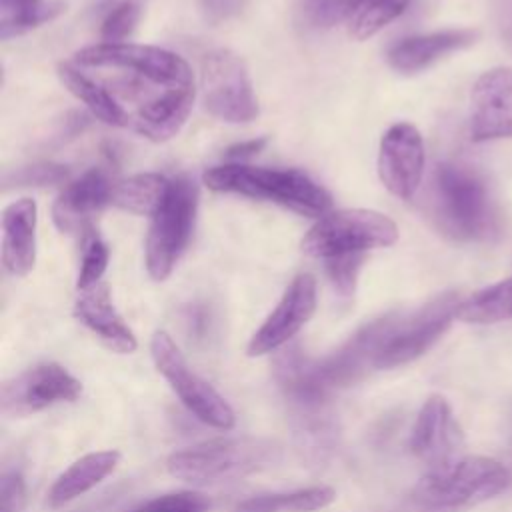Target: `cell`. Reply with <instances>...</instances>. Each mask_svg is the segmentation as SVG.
I'll return each mask as SVG.
<instances>
[{"label": "cell", "instance_id": "obj_23", "mask_svg": "<svg viewBox=\"0 0 512 512\" xmlns=\"http://www.w3.org/2000/svg\"><path fill=\"white\" fill-rule=\"evenodd\" d=\"M294 442L308 466L324 464L338 444V424L326 406L294 408Z\"/></svg>", "mask_w": 512, "mask_h": 512}, {"label": "cell", "instance_id": "obj_2", "mask_svg": "<svg viewBox=\"0 0 512 512\" xmlns=\"http://www.w3.org/2000/svg\"><path fill=\"white\" fill-rule=\"evenodd\" d=\"M204 184L214 192L274 202L310 218H322L332 208L330 194L296 168H266L228 162L208 168L204 172Z\"/></svg>", "mask_w": 512, "mask_h": 512}, {"label": "cell", "instance_id": "obj_5", "mask_svg": "<svg viewBox=\"0 0 512 512\" xmlns=\"http://www.w3.org/2000/svg\"><path fill=\"white\" fill-rule=\"evenodd\" d=\"M396 240L398 226L386 214L368 208H342L318 218L302 238V250L308 256L330 260L386 248Z\"/></svg>", "mask_w": 512, "mask_h": 512}, {"label": "cell", "instance_id": "obj_29", "mask_svg": "<svg viewBox=\"0 0 512 512\" xmlns=\"http://www.w3.org/2000/svg\"><path fill=\"white\" fill-rule=\"evenodd\" d=\"M410 0H368L352 18H350V36L356 40H366L396 20Z\"/></svg>", "mask_w": 512, "mask_h": 512}, {"label": "cell", "instance_id": "obj_9", "mask_svg": "<svg viewBox=\"0 0 512 512\" xmlns=\"http://www.w3.org/2000/svg\"><path fill=\"white\" fill-rule=\"evenodd\" d=\"M74 60L86 68L128 70L164 90L194 86L190 64L182 56L158 46L102 42L78 50Z\"/></svg>", "mask_w": 512, "mask_h": 512}, {"label": "cell", "instance_id": "obj_17", "mask_svg": "<svg viewBox=\"0 0 512 512\" xmlns=\"http://www.w3.org/2000/svg\"><path fill=\"white\" fill-rule=\"evenodd\" d=\"M114 184L102 168H90L70 182L52 204V220L60 232L74 234L106 204H112Z\"/></svg>", "mask_w": 512, "mask_h": 512}, {"label": "cell", "instance_id": "obj_25", "mask_svg": "<svg viewBox=\"0 0 512 512\" xmlns=\"http://www.w3.org/2000/svg\"><path fill=\"white\" fill-rule=\"evenodd\" d=\"M168 190H170V180L160 174H154V172L134 174L114 184L112 204L126 212L152 218L164 204Z\"/></svg>", "mask_w": 512, "mask_h": 512}, {"label": "cell", "instance_id": "obj_27", "mask_svg": "<svg viewBox=\"0 0 512 512\" xmlns=\"http://www.w3.org/2000/svg\"><path fill=\"white\" fill-rule=\"evenodd\" d=\"M456 318L468 324H494L512 318V276L462 300Z\"/></svg>", "mask_w": 512, "mask_h": 512}, {"label": "cell", "instance_id": "obj_4", "mask_svg": "<svg viewBox=\"0 0 512 512\" xmlns=\"http://www.w3.org/2000/svg\"><path fill=\"white\" fill-rule=\"evenodd\" d=\"M510 474L494 458L458 456L428 468L412 490L416 512H466L506 490Z\"/></svg>", "mask_w": 512, "mask_h": 512}, {"label": "cell", "instance_id": "obj_18", "mask_svg": "<svg viewBox=\"0 0 512 512\" xmlns=\"http://www.w3.org/2000/svg\"><path fill=\"white\" fill-rule=\"evenodd\" d=\"M74 316L84 324L108 350L116 354H132L138 348V340L128 324L118 314L110 288L98 282L86 290L74 302Z\"/></svg>", "mask_w": 512, "mask_h": 512}, {"label": "cell", "instance_id": "obj_16", "mask_svg": "<svg viewBox=\"0 0 512 512\" xmlns=\"http://www.w3.org/2000/svg\"><path fill=\"white\" fill-rule=\"evenodd\" d=\"M408 444L410 452L428 468L458 458L462 430L454 420L452 408L444 396L432 394L424 400L414 420Z\"/></svg>", "mask_w": 512, "mask_h": 512}, {"label": "cell", "instance_id": "obj_13", "mask_svg": "<svg viewBox=\"0 0 512 512\" xmlns=\"http://www.w3.org/2000/svg\"><path fill=\"white\" fill-rule=\"evenodd\" d=\"M424 140L408 122L392 124L378 148V176L390 194L410 200L424 176Z\"/></svg>", "mask_w": 512, "mask_h": 512}, {"label": "cell", "instance_id": "obj_11", "mask_svg": "<svg viewBox=\"0 0 512 512\" xmlns=\"http://www.w3.org/2000/svg\"><path fill=\"white\" fill-rule=\"evenodd\" d=\"M398 314H386L356 330L340 348L332 354L316 360L314 374L326 392L346 388L362 380L368 368H376V358L386 344Z\"/></svg>", "mask_w": 512, "mask_h": 512}, {"label": "cell", "instance_id": "obj_24", "mask_svg": "<svg viewBox=\"0 0 512 512\" xmlns=\"http://www.w3.org/2000/svg\"><path fill=\"white\" fill-rule=\"evenodd\" d=\"M58 76H60V82L66 86V90L72 96H76L100 122L110 126H126L130 122L122 106L114 100V96L106 88H102L98 82L82 74L78 68L70 64H60Z\"/></svg>", "mask_w": 512, "mask_h": 512}, {"label": "cell", "instance_id": "obj_19", "mask_svg": "<svg viewBox=\"0 0 512 512\" xmlns=\"http://www.w3.org/2000/svg\"><path fill=\"white\" fill-rule=\"evenodd\" d=\"M476 40L478 30L474 28H450L430 34L408 36L388 50L386 60L390 68H394L396 72L414 74L426 70L428 66H432L434 62L442 60L452 52L472 46Z\"/></svg>", "mask_w": 512, "mask_h": 512}, {"label": "cell", "instance_id": "obj_21", "mask_svg": "<svg viewBox=\"0 0 512 512\" xmlns=\"http://www.w3.org/2000/svg\"><path fill=\"white\" fill-rule=\"evenodd\" d=\"M194 86L168 88L146 100L130 118L132 128L152 142H164L178 134L194 106Z\"/></svg>", "mask_w": 512, "mask_h": 512}, {"label": "cell", "instance_id": "obj_37", "mask_svg": "<svg viewBox=\"0 0 512 512\" xmlns=\"http://www.w3.org/2000/svg\"><path fill=\"white\" fill-rule=\"evenodd\" d=\"M246 0H196V6L206 22L220 24L238 16Z\"/></svg>", "mask_w": 512, "mask_h": 512}, {"label": "cell", "instance_id": "obj_3", "mask_svg": "<svg viewBox=\"0 0 512 512\" xmlns=\"http://www.w3.org/2000/svg\"><path fill=\"white\" fill-rule=\"evenodd\" d=\"M280 460L276 442L258 436H220L172 452L166 470L176 480L208 486L260 472Z\"/></svg>", "mask_w": 512, "mask_h": 512}, {"label": "cell", "instance_id": "obj_22", "mask_svg": "<svg viewBox=\"0 0 512 512\" xmlns=\"http://www.w3.org/2000/svg\"><path fill=\"white\" fill-rule=\"evenodd\" d=\"M120 462V452L116 450H100L90 452L74 460L50 486L48 490V506L60 508L86 492L98 486L104 478H108Z\"/></svg>", "mask_w": 512, "mask_h": 512}, {"label": "cell", "instance_id": "obj_39", "mask_svg": "<svg viewBox=\"0 0 512 512\" xmlns=\"http://www.w3.org/2000/svg\"><path fill=\"white\" fill-rule=\"evenodd\" d=\"M264 146H266V138L244 140V142H238V144L230 146V148L226 150V158H230L232 162H240V160H246V158L258 154Z\"/></svg>", "mask_w": 512, "mask_h": 512}, {"label": "cell", "instance_id": "obj_1", "mask_svg": "<svg viewBox=\"0 0 512 512\" xmlns=\"http://www.w3.org/2000/svg\"><path fill=\"white\" fill-rule=\"evenodd\" d=\"M430 214L438 230L454 240H488L498 232V216L476 170L440 162L430 182Z\"/></svg>", "mask_w": 512, "mask_h": 512}, {"label": "cell", "instance_id": "obj_38", "mask_svg": "<svg viewBox=\"0 0 512 512\" xmlns=\"http://www.w3.org/2000/svg\"><path fill=\"white\" fill-rule=\"evenodd\" d=\"M492 12L502 42L512 50V0H492Z\"/></svg>", "mask_w": 512, "mask_h": 512}, {"label": "cell", "instance_id": "obj_32", "mask_svg": "<svg viewBox=\"0 0 512 512\" xmlns=\"http://www.w3.org/2000/svg\"><path fill=\"white\" fill-rule=\"evenodd\" d=\"M208 510H210L208 496H204L202 492L180 490V492H168V494L150 498L140 506L132 508L130 512H208Z\"/></svg>", "mask_w": 512, "mask_h": 512}, {"label": "cell", "instance_id": "obj_26", "mask_svg": "<svg viewBox=\"0 0 512 512\" xmlns=\"http://www.w3.org/2000/svg\"><path fill=\"white\" fill-rule=\"evenodd\" d=\"M334 500V488L320 484L292 492L250 496L236 506V512H314L330 506Z\"/></svg>", "mask_w": 512, "mask_h": 512}, {"label": "cell", "instance_id": "obj_31", "mask_svg": "<svg viewBox=\"0 0 512 512\" xmlns=\"http://www.w3.org/2000/svg\"><path fill=\"white\" fill-rule=\"evenodd\" d=\"M142 14V0H124L120 2L116 8H112L108 12V16L104 18L102 26H100V36L104 42L110 44H118L122 40H126Z\"/></svg>", "mask_w": 512, "mask_h": 512}, {"label": "cell", "instance_id": "obj_30", "mask_svg": "<svg viewBox=\"0 0 512 512\" xmlns=\"http://www.w3.org/2000/svg\"><path fill=\"white\" fill-rule=\"evenodd\" d=\"M368 0H304L306 18L318 28H330L350 18Z\"/></svg>", "mask_w": 512, "mask_h": 512}, {"label": "cell", "instance_id": "obj_10", "mask_svg": "<svg viewBox=\"0 0 512 512\" xmlns=\"http://www.w3.org/2000/svg\"><path fill=\"white\" fill-rule=\"evenodd\" d=\"M460 302L456 292H442L418 310L398 314L396 324L376 358V368H398L426 354L450 328Z\"/></svg>", "mask_w": 512, "mask_h": 512}, {"label": "cell", "instance_id": "obj_7", "mask_svg": "<svg viewBox=\"0 0 512 512\" xmlns=\"http://www.w3.org/2000/svg\"><path fill=\"white\" fill-rule=\"evenodd\" d=\"M150 354L156 370L196 420L218 430L234 428L236 414L228 400L190 368L186 356L166 330L152 334Z\"/></svg>", "mask_w": 512, "mask_h": 512}, {"label": "cell", "instance_id": "obj_35", "mask_svg": "<svg viewBox=\"0 0 512 512\" xmlns=\"http://www.w3.org/2000/svg\"><path fill=\"white\" fill-rule=\"evenodd\" d=\"M362 262L364 254H344L326 260L328 278L340 298H350L354 294Z\"/></svg>", "mask_w": 512, "mask_h": 512}, {"label": "cell", "instance_id": "obj_15", "mask_svg": "<svg viewBox=\"0 0 512 512\" xmlns=\"http://www.w3.org/2000/svg\"><path fill=\"white\" fill-rule=\"evenodd\" d=\"M470 136L474 142L512 138V68H492L474 82Z\"/></svg>", "mask_w": 512, "mask_h": 512}, {"label": "cell", "instance_id": "obj_14", "mask_svg": "<svg viewBox=\"0 0 512 512\" xmlns=\"http://www.w3.org/2000/svg\"><path fill=\"white\" fill-rule=\"evenodd\" d=\"M316 310V280L310 274H298L284 290L276 308L252 334L246 354L256 358L276 352L288 344L312 318Z\"/></svg>", "mask_w": 512, "mask_h": 512}, {"label": "cell", "instance_id": "obj_34", "mask_svg": "<svg viewBox=\"0 0 512 512\" xmlns=\"http://www.w3.org/2000/svg\"><path fill=\"white\" fill-rule=\"evenodd\" d=\"M68 170L62 164L54 162H38L30 166H22L10 174L4 176L6 188L10 186H48V184H58L66 180Z\"/></svg>", "mask_w": 512, "mask_h": 512}, {"label": "cell", "instance_id": "obj_36", "mask_svg": "<svg viewBox=\"0 0 512 512\" xmlns=\"http://www.w3.org/2000/svg\"><path fill=\"white\" fill-rule=\"evenodd\" d=\"M26 482L20 472H4L0 482V512H24Z\"/></svg>", "mask_w": 512, "mask_h": 512}, {"label": "cell", "instance_id": "obj_33", "mask_svg": "<svg viewBox=\"0 0 512 512\" xmlns=\"http://www.w3.org/2000/svg\"><path fill=\"white\" fill-rule=\"evenodd\" d=\"M108 246L102 242L100 236L92 234L86 242H84V250H82V260H80V272H78V280L76 286L78 290H86L98 282H102V274L106 272L108 266Z\"/></svg>", "mask_w": 512, "mask_h": 512}, {"label": "cell", "instance_id": "obj_20", "mask_svg": "<svg viewBox=\"0 0 512 512\" xmlns=\"http://www.w3.org/2000/svg\"><path fill=\"white\" fill-rule=\"evenodd\" d=\"M38 206L32 198H18L2 212V264L12 276H26L36 264Z\"/></svg>", "mask_w": 512, "mask_h": 512}, {"label": "cell", "instance_id": "obj_6", "mask_svg": "<svg viewBox=\"0 0 512 512\" xmlns=\"http://www.w3.org/2000/svg\"><path fill=\"white\" fill-rule=\"evenodd\" d=\"M196 208L198 188L194 182L186 176L170 180L168 196L160 210L152 216L144 246L146 270L152 280L162 282L176 268L192 238Z\"/></svg>", "mask_w": 512, "mask_h": 512}, {"label": "cell", "instance_id": "obj_8", "mask_svg": "<svg viewBox=\"0 0 512 512\" xmlns=\"http://www.w3.org/2000/svg\"><path fill=\"white\" fill-rule=\"evenodd\" d=\"M200 90L204 108L222 122L242 124L258 116V102L248 68L244 60L228 48H216L204 54Z\"/></svg>", "mask_w": 512, "mask_h": 512}, {"label": "cell", "instance_id": "obj_40", "mask_svg": "<svg viewBox=\"0 0 512 512\" xmlns=\"http://www.w3.org/2000/svg\"><path fill=\"white\" fill-rule=\"evenodd\" d=\"M186 320H188V326L190 330H194V334H204L206 332V310L202 308H192L188 314H186Z\"/></svg>", "mask_w": 512, "mask_h": 512}, {"label": "cell", "instance_id": "obj_12", "mask_svg": "<svg viewBox=\"0 0 512 512\" xmlns=\"http://www.w3.org/2000/svg\"><path fill=\"white\" fill-rule=\"evenodd\" d=\"M82 394V382L56 362L36 364L2 386V412L30 416L62 402H74Z\"/></svg>", "mask_w": 512, "mask_h": 512}, {"label": "cell", "instance_id": "obj_28", "mask_svg": "<svg viewBox=\"0 0 512 512\" xmlns=\"http://www.w3.org/2000/svg\"><path fill=\"white\" fill-rule=\"evenodd\" d=\"M58 10V6L40 0H0V36L2 40L20 36L52 18Z\"/></svg>", "mask_w": 512, "mask_h": 512}]
</instances>
